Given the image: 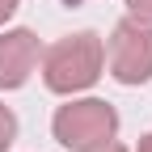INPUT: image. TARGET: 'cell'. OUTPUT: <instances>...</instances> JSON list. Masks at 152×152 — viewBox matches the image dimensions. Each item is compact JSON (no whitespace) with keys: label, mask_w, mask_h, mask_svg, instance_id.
I'll return each instance as SVG.
<instances>
[{"label":"cell","mask_w":152,"mask_h":152,"mask_svg":"<svg viewBox=\"0 0 152 152\" xmlns=\"http://www.w3.org/2000/svg\"><path fill=\"white\" fill-rule=\"evenodd\" d=\"M38 72H42V85L59 97H72V93H85L102 80L106 72V42L93 30L68 34L59 42H51L38 59Z\"/></svg>","instance_id":"1"},{"label":"cell","mask_w":152,"mask_h":152,"mask_svg":"<svg viewBox=\"0 0 152 152\" xmlns=\"http://www.w3.org/2000/svg\"><path fill=\"white\" fill-rule=\"evenodd\" d=\"M51 135L55 144H64L68 152H80L93 144H106V140H118V110L102 97H72L55 110L51 118Z\"/></svg>","instance_id":"2"},{"label":"cell","mask_w":152,"mask_h":152,"mask_svg":"<svg viewBox=\"0 0 152 152\" xmlns=\"http://www.w3.org/2000/svg\"><path fill=\"white\" fill-rule=\"evenodd\" d=\"M106 72L118 85L135 89L152 80V26L140 17H123L106 42Z\"/></svg>","instance_id":"3"},{"label":"cell","mask_w":152,"mask_h":152,"mask_svg":"<svg viewBox=\"0 0 152 152\" xmlns=\"http://www.w3.org/2000/svg\"><path fill=\"white\" fill-rule=\"evenodd\" d=\"M38 59H42V42L34 38V30L13 26L0 34V89H26L30 76L38 72Z\"/></svg>","instance_id":"4"},{"label":"cell","mask_w":152,"mask_h":152,"mask_svg":"<svg viewBox=\"0 0 152 152\" xmlns=\"http://www.w3.org/2000/svg\"><path fill=\"white\" fill-rule=\"evenodd\" d=\"M13 140H17V114H13L4 102H0V152H9Z\"/></svg>","instance_id":"5"},{"label":"cell","mask_w":152,"mask_h":152,"mask_svg":"<svg viewBox=\"0 0 152 152\" xmlns=\"http://www.w3.org/2000/svg\"><path fill=\"white\" fill-rule=\"evenodd\" d=\"M127 17H140L152 26V0H127Z\"/></svg>","instance_id":"6"},{"label":"cell","mask_w":152,"mask_h":152,"mask_svg":"<svg viewBox=\"0 0 152 152\" xmlns=\"http://www.w3.org/2000/svg\"><path fill=\"white\" fill-rule=\"evenodd\" d=\"M80 152H127V144H118V140H106V144H93V148H80Z\"/></svg>","instance_id":"7"},{"label":"cell","mask_w":152,"mask_h":152,"mask_svg":"<svg viewBox=\"0 0 152 152\" xmlns=\"http://www.w3.org/2000/svg\"><path fill=\"white\" fill-rule=\"evenodd\" d=\"M17 9H21V0H0V26H4L9 17L17 13Z\"/></svg>","instance_id":"8"},{"label":"cell","mask_w":152,"mask_h":152,"mask_svg":"<svg viewBox=\"0 0 152 152\" xmlns=\"http://www.w3.org/2000/svg\"><path fill=\"white\" fill-rule=\"evenodd\" d=\"M135 152H152V131H148V135H140V144H135Z\"/></svg>","instance_id":"9"}]
</instances>
